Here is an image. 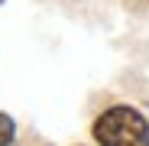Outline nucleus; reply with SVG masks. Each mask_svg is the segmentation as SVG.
<instances>
[{
  "label": "nucleus",
  "instance_id": "1",
  "mask_svg": "<svg viewBox=\"0 0 149 146\" xmlns=\"http://www.w3.org/2000/svg\"><path fill=\"white\" fill-rule=\"evenodd\" d=\"M94 136L101 146H149V124L133 107H110L97 117Z\"/></svg>",
  "mask_w": 149,
  "mask_h": 146
},
{
  "label": "nucleus",
  "instance_id": "2",
  "mask_svg": "<svg viewBox=\"0 0 149 146\" xmlns=\"http://www.w3.org/2000/svg\"><path fill=\"white\" fill-rule=\"evenodd\" d=\"M13 140V120L7 114H0V146H7Z\"/></svg>",
  "mask_w": 149,
  "mask_h": 146
},
{
  "label": "nucleus",
  "instance_id": "3",
  "mask_svg": "<svg viewBox=\"0 0 149 146\" xmlns=\"http://www.w3.org/2000/svg\"><path fill=\"white\" fill-rule=\"evenodd\" d=\"M0 3H3V0H0Z\"/></svg>",
  "mask_w": 149,
  "mask_h": 146
}]
</instances>
